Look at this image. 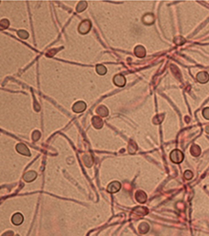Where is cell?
<instances>
[{
    "instance_id": "1",
    "label": "cell",
    "mask_w": 209,
    "mask_h": 236,
    "mask_svg": "<svg viewBox=\"0 0 209 236\" xmlns=\"http://www.w3.org/2000/svg\"><path fill=\"white\" fill-rule=\"evenodd\" d=\"M170 158L173 162H174V163L179 164L183 161L184 155H183V153L180 150H177L176 149V150L172 151V153H171V155H170Z\"/></svg>"
},
{
    "instance_id": "2",
    "label": "cell",
    "mask_w": 209,
    "mask_h": 236,
    "mask_svg": "<svg viewBox=\"0 0 209 236\" xmlns=\"http://www.w3.org/2000/svg\"><path fill=\"white\" fill-rule=\"evenodd\" d=\"M91 26H92L91 21H88V19H86V21H83L80 23V25H79V27H78V30L81 34H87V33L91 30Z\"/></svg>"
},
{
    "instance_id": "3",
    "label": "cell",
    "mask_w": 209,
    "mask_h": 236,
    "mask_svg": "<svg viewBox=\"0 0 209 236\" xmlns=\"http://www.w3.org/2000/svg\"><path fill=\"white\" fill-rule=\"evenodd\" d=\"M16 148H17V151L19 152V153L24 155V156H30V155H31L30 154L29 149H28V147L23 143H17Z\"/></svg>"
},
{
    "instance_id": "4",
    "label": "cell",
    "mask_w": 209,
    "mask_h": 236,
    "mask_svg": "<svg viewBox=\"0 0 209 236\" xmlns=\"http://www.w3.org/2000/svg\"><path fill=\"white\" fill-rule=\"evenodd\" d=\"M86 110V104L82 102V101H78V102H76L74 105L72 106V110L74 111V112H82Z\"/></svg>"
},
{
    "instance_id": "5",
    "label": "cell",
    "mask_w": 209,
    "mask_h": 236,
    "mask_svg": "<svg viewBox=\"0 0 209 236\" xmlns=\"http://www.w3.org/2000/svg\"><path fill=\"white\" fill-rule=\"evenodd\" d=\"M119 189H121V183L118 182V181L112 182V183L109 184V186L107 187V191H108L109 193H112V194L119 192Z\"/></svg>"
},
{
    "instance_id": "6",
    "label": "cell",
    "mask_w": 209,
    "mask_h": 236,
    "mask_svg": "<svg viewBox=\"0 0 209 236\" xmlns=\"http://www.w3.org/2000/svg\"><path fill=\"white\" fill-rule=\"evenodd\" d=\"M135 197H136V200L140 203H145V202L147 201V195L145 192L141 191V190H139V191L136 192V194H135Z\"/></svg>"
},
{
    "instance_id": "7",
    "label": "cell",
    "mask_w": 209,
    "mask_h": 236,
    "mask_svg": "<svg viewBox=\"0 0 209 236\" xmlns=\"http://www.w3.org/2000/svg\"><path fill=\"white\" fill-rule=\"evenodd\" d=\"M113 82L115 84L119 86V87H121V86H124L125 85V78L122 75H116L114 77Z\"/></svg>"
},
{
    "instance_id": "8",
    "label": "cell",
    "mask_w": 209,
    "mask_h": 236,
    "mask_svg": "<svg viewBox=\"0 0 209 236\" xmlns=\"http://www.w3.org/2000/svg\"><path fill=\"white\" fill-rule=\"evenodd\" d=\"M22 222H23V216H22V214H20V213H16V214L13 215L12 223L14 225H19L22 224Z\"/></svg>"
},
{
    "instance_id": "9",
    "label": "cell",
    "mask_w": 209,
    "mask_h": 236,
    "mask_svg": "<svg viewBox=\"0 0 209 236\" xmlns=\"http://www.w3.org/2000/svg\"><path fill=\"white\" fill-rule=\"evenodd\" d=\"M134 53L135 55L139 58L145 57V55H146V49H145L143 45H137L134 49Z\"/></svg>"
},
{
    "instance_id": "10",
    "label": "cell",
    "mask_w": 209,
    "mask_h": 236,
    "mask_svg": "<svg viewBox=\"0 0 209 236\" xmlns=\"http://www.w3.org/2000/svg\"><path fill=\"white\" fill-rule=\"evenodd\" d=\"M96 113H98V116H100V117H106V116H108L109 111H108V108H107L105 106H99L98 108H96Z\"/></svg>"
},
{
    "instance_id": "11",
    "label": "cell",
    "mask_w": 209,
    "mask_h": 236,
    "mask_svg": "<svg viewBox=\"0 0 209 236\" xmlns=\"http://www.w3.org/2000/svg\"><path fill=\"white\" fill-rule=\"evenodd\" d=\"M197 80H198V82H200V83H205V82H208V80H209V75H208V74L206 73V72H200V73L198 74Z\"/></svg>"
},
{
    "instance_id": "12",
    "label": "cell",
    "mask_w": 209,
    "mask_h": 236,
    "mask_svg": "<svg viewBox=\"0 0 209 236\" xmlns=\"http://www.w3.org/2000/svg\"><path fill=\"white\" fill-rule=\"evenodd\" d=\"M92 122L96 129H101L103 126V120L100 118V116H94L93 119H92Z\"/></svg>"
},
{
    "instance_id": "13",
    "label": "cell",
    "mask_w": 209,
    "mask_h": 236,
    "mask_svg": "<svg viewBox=\"0 0 209 236\" xmlns=\"http://www.w3.org/2000/svg\"><path fill=\"white\" fill-rule=\"evenodd\" d=\"M37 178V173L35 171H27L23 175V179L26 182H32Z\"/></svg>"
},
{
    "instance_id": "14",
    "label": "cell",
    "mask_w": 209,
    "mask_h": 236,
    "mask_svg": "<svg viewBox=\"0 0 209 236\" xmlns=\"http://www.w3.org/2000/svg\"><path fill=\"white\" fill-rule=\"evenodd\" d=\"M147 213V208L142 207V206L135 208L134 211H133V214H138L139 216H144V215H146Z\"/></svg>"
},
{
    "instance_id": "15",
    "label": "cell",
    "mask_w": 209,
    "mask_h": 236,
    "mask_svg": "<svg viewBox=\"0 0 209 236\" xmlns=\"http://www.w3.org/2000/svg\"><path fill=\"white\" fill-rule=\"evenodd\" d=\"M149 230V225L147 224V223H142L141 225H139V231L142 233V234H145Z\"/></svg>"
},
{
    "instance_id": "16",
    "label": "cell",
    "mask_w": 209,
    "mask_h": 236,
    "mask_svg": "<svg viewBox=\"0 0 209 236\" xmlns=\"http://www.w3.org/2000/svg\"><path fill=\"white\" fill-rule=\"evenodd\" d=\"M143 21H144V23H146V24H151L152 22L154 21V17L151 14H147L144 17Z\"/></svg>"
},
{
    "instance_id": "17",
    "label": "cell",
    "mask_w": 209,
    "mask_h": 236,
    "mask_svg": "<svg viewBox=\"0 0 209 236\" xmlns=\"http://www.w3.org/2000/svg\"><path fill=\"white\" fill-rule=\"evenodd\" d=\"M191 154L193 155V156L197 157L198 155L200 154V146H198L197 144H194V145L191 147Z\"/></svg>"
},
{
    "instance_id": "18",
    "label": "cell",
    "mask_w": 209,
    "mask_h": 236,
    "mask_svg": "<svg viewBox=\"0 0 209 236\" xmlns=\"http://www.w3.org/2000/svg\"><path fill=\"white\" fill-rule=\"evenodd\" d=\"M86 8H87V2H86V1H81V2H79L78 5H77V7H76V12L80 13V12L84 11V10H85Z\"/></svg>"
},
{
    "instance_id": "19",
    "label": "cell",
    "mask_w": 209,
    "mask_h": 236,
    "mask_svg": "<svg viewBox=\"0 0 209 236\" xmlns=\"http://www.w3.org/2000/svg\"><path fill=\"white\" fill-rule=\"evenodd\" d=\"M96 73H98V75H100V76L105 75L106 72H107L106 67L105 66H103V65H98L96 66Z\"/></svg>"
},
{
    "instance_id": "20",
    "label": "cell",
    "mask_w": 209,
    "mask_h": 236,
    "mask_svg": "<svg viewBox=\"0 0 209 236\" xmlns=\"http://www.w3.org/2000/svg\"><path fill=\"white\" fill-rule=\"evenodd\" d=\"M136 150H137L136 143H134L133 141H131V142L128 144V152L129 153H131V154H133V153L136 152Z\"/></svg>"
},
{
    "instance_id": "21",
    "label": "cell",
    "mask_w": 209,
    "mask_h": 236,
    "mask_svg": "<svg viewBox=\"0 0 209 236\" xmlns=\"http://www.w3.org/2000/svg\"><path fill=\"white\" fill-rule=\"evenodd\" d=\"M17 35H19V37H20L21 39H27L28 36H29L28 32L25 31V30H19V31L17 32Z\"/></svg>"
},
{
    "instance_id": "22",
    "label": "cell",
    "mask_w": 209,
    "mask_h": 236,
    "mask_svg": "<svg viewBox=\"0 0 209 236\" xmlns=\"http://www.w3.org/2000/svg\"><path fill=\"white\" fill-rule=\"evenodd\" d=\"M9 21L8 19H1V21H0V26H1V29H6L9 27Z\"/></svg>"
},
{
    "instance_id": "23",
    "label": "cell",
    "mask_w": 209,
    "mask_h": 236,
    "mask_svg": "<svg viewBox=\"0 0 209 236\" xmlns=\"http://www.w3.org/2000/svg\"><path fill=\"white\" fill-rule=\"evenodd\" d=\"M40 138V133L39 131H34V132H33V136H32L33 140L37 141V140H39Z\"/></svg>"
},
{
    "instance_id": "24",
    "label": "cell",
    "mask_w": 209,
    "mask_h": 236,
    "mask_svg": "<svg viewBox=\"0 0 209 236\" xmlns=\"http://www.w3.org/2000/svg\"><path fill=\"white\" fill-rule=\"evenodd\" d=\"M163 118H164V114H162V115H157L156 117H154L153 122H154L155 124H159V123L162 122Z\"/></svg>"
},
{
    "instance_id": "25",
    "label": "cell",
    "mask_w": 209,
    "mask_h": 236,
    "mask_svg": "<svg viewBox=\"0 0 209 236\" xmlns=\"http://www.w3.org/2000/svg\"><path fill=\"white\" fill-rule=\"evenodd\" d=\"M184 177H185V179H187V180L192 179V177H193V173H192V171H190V170H186V171L184 172Z\"/></svg>"
},
{
    "instance_id": "26",
    "label": "cell",
    "mask_w": 209,
    "mask_h": 236,
    "mask_svg": "<svg viewBox=\"0 0 209 236\" xmlns=\"http://www.w3.org/2000/svg\"><path fill=\"white\" fill-rule=\"evenodd\" d=\"M202 114H203V116H204V118L209 120V108H205L202 111Z\"/></svg>"
},
{
    "instance_id": "27",
    "label": "cell",
    "mask_w": 209,
    "mask_h": 236,
    "mask_svg": "<svg viewBox=\"0 0 209 236\" xmlns=\"http://www.w3.org/2000/svg\"><path fill=\"white\" fill-rule=\"evenodd\" d=\"M2 236H14V233H13V231H6L2 234Z\"/></svg>"
},
{
    "instance_id": "28",
    "label": "cell",
    "mask_w": 209,
    "mask_h": 236,
    "mask_svg": "<svg viewBox=\"0 0 209 236\" xmlns=\"http://www.w3.org/2000/svg\"><path fill=\"white\" fill-rule=\"evenodd\" d=\"M57 51H58V49H52V51L48 52L47 55H48V56H53V55H54V53H56Z\"/></svg>"
},
{
    "instance_id": "29",
    "label": "cell",
    "mask_w": 209,
    "mask_h": 236,
    "mask_svg": "<svg viewBox=\"0 0 209 236\" xmlns=\"http://www.w3.org/2000/svg\"><path fill=\"white\" fill-rule=\"evenodd\" d=\"M205 131H206V133H208V134H209V125H208V126H206Z\"/></svg>"
},
{
    "instance_id": "30",
    "label": "cell",
    "mask_w": 209,
    "mask_h": 236,
    "mask_svg": "<svg viewBox=\"0 0 209 236\" xmlns=\"http://www.w3.org/2000/svg\"><path fill=\"white\" fill-rule=\"evenodd\" d=\"M15 236H19V235H15Z\"/></svg>"
}]
</instances>
